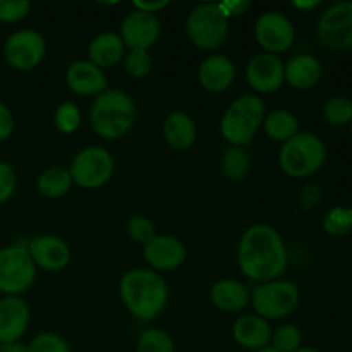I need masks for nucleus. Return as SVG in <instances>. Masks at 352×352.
Here are the masks:
<instances>
[{"instance_id": "f257e3e1", "label": "nucleus", "mask_w": 352, "mask_h": 352, "mask_svg": "<svg viewBox=\"0 0 352 352\" xmlns=\"http://www.w3.org/2000/svg\"><path fill=\"white\" fill-rule=\"evenodd\" d=\"M241 272L254 282L277 280L289 263L287 248L280 234L270 226L258 223L244 230L237 246Z\"/></svg>"}, {"instance_id": "f03ea898", "label": "nucleus", "mask_w": 352, "mask_h": 352, "mask_svg": "<svg viewBox=\"0 0 352 352\" xmlns=\"http://www.w3.org/2000/svg\"><path fill=\"white\" fill-rule=\"evenodd\" d=\"M119 294L127 311L143 322L157 318L168 301V289L162 275L146 268H134L124 274Z\"/></svg>"}, {"instance_id": "7ed1b4c3", "label": "nucleus", "mask_w": 352, "mask_h": 352, "mask_svg": "<svg viewBox=\"0 0 352 352\" xmlns=\"http://www.w3.org/2000/svg\"><path fill=\"white\" fill-rule=\"evenodd\" d=\"M89 120L100 138L120 140L133 129L136 107L133 98L122 89H105L93 102Z\"/></svg>"}, {"instance_id": "20e7f679", "label": "nucleus", "mask_w": 352, "mask_h": 352, "mask_svg": "<svg viewBox=\"0 0 352 352\" xmlns=\"http://www.w3.org/2000/svg\"><path fill=\"white\" fill-rule=\"evenodd\" d=\"M265 102L256 95H243L234 100L220 120V133L230 146H248L253 143L258 129L263 126Z\"/></svg>"}, {"instance_id": "39448f33", "label": "nucleus", "mask_w": 352, "mask_h": 352, "mask_svg": "<svg viewBox=\"0 0 352 352\" xmlns=\"http://www.w3.org/2000/svg\"><path fill=\"white\" fill-rule=\"evenodd\" d=\"M327 160V146L320 136L299 131L294 138L282 144L278 165L294 179H305L316 174Z\"/></svg>"}, {"instance_id": "423d86ee", "label": "nucleus", "mask_w": 352, "mask_h": 352, "mask_svg": "<svg viewBox=\"0 0 352 352\" xmlns=\"http://www.w3.org/2000/svg\"><path fill=\"white\" fill-rule=\"evenodd\" d=\"M186 31L198 48L215 50L229 36V19L220 10L219 3H199L189 12Z\"/></svg>"}, {"instance_id": "0eeeda50", "label": "nucleus", "mask_w": 352, "mask_h": 352, "mask_svg": "<svg viewBox=\"0 0 352 352\" xmlns=\"http://www.w3.org/2000/svg\"><path fill=\"white\" fill-rule=\"evenodd\" d=\"M301 301V292L294 282L272 280L256 285L251 294L254 311L263 320H280L291 315Z\"/></svg>"}, {"instance_id": "6e6552de", "label": "nucleus", "mask_w": 352, "mask_h": 352, "mask_svg": "<svg viewBox=\"0 0 352 352\" xmlns=\"http://www.w3.org/2000/svg\"><path fill=\"white\" fill-rule=\"evenodd\" d=\"M36 277V265L31 260L26 246H14L0 250V292L17 296L26 292Z\"/></svg>"}, {"instance_id": "1a4fd4ad", "label": "nucleus", "mask_w": 352, "mask_h": 352, "mask_svg": "<svg viewBox=\"0 0 352 352\" xmlns=\"http://www.w3.org/2000/svg\"><path fill=\"white\" fill-rule=\"evenodd\" d=\"M72 182L85 189L102 188L113 174V158L105 148L88 146L79 151L69 168Z\"/></svg>"}, {"instance_id": "9d476101", "label": "nucleus", "mask_w": 352, "mask_h": 352, "mask_svg": "<svg viewBox=\"0 0 352 352\" xmlns=\"http://www.w3.org/2000/svg\"><path fill=\"white\" fill-rule=\"evenodd\" d=\"M318 40L332 50L352 48V0L327 7L316 26Z\"/></svg>"}, {"instance_id": "9b49d317", "label": "nucleus", "mask_w": 352, "mask_h": 352, "mask_svg": "<svg viewBox=\"0 0 352 352\" xmlns=\"http://www.w3.org/2000/svg\"><path fill=\"white\" fill-rule=\"evenodd\" d=\"M254 36L267 54H282L289 50L296 40L294 24L282 12H265L258 17Z\"/></svg>"}, {"instance_id": "f8f14e48", "label": "nucleus", "mask_w": 352, "mask_h": 352, "mask_svg": "<svg viewBox=\"0 0 352 352\" xmlns=\"http://www.w3.org/2000/svg\"><path fill=\"white\" fill-rule=\"evenodd\" d=\"M45 50H47L45 40L38 31L21 30L7 38L3 55L14 69L28 71L36 67L43 60Z\"/></svg>"}, {"instance_id": "ddd939ff", "label": "nucleus", "mask_w": 352, "mask_h": 352, "mask_svg": "<svg viewBox=\"0 0 352 352\" xmlns=\"http://www.w3.org/2000/svg\"><path fill=\"white\" fill-rule=\"evenodd\" d=\"M119 36L131 50H148L160 36V21L155 14L134 9L124 17Z\"/></svg>"}, {"instance_id": "4468645a", "label": "nucleus", "mask_w": 352, "mask_h": 352, "mask_svg": "<svg viewBox=\"0 0 352 352\" xmlns=\"http://www.w3.org/2000/svg\"><path fill=\"white\" fill-rule=\"evenodd\" d=\"M248 85L258 93H272L285 81L284 62L274 54H258L250 60L246 69Z\"/></svg>"}, {"instance_id": "2eb2a0df", "label": "nucleus", "mask_w": 352, "mask_h": 352, "mask_svg": "<svg viewBox=\"0 0 352 352\" xmlns=\"http://www.w3.org/2000/svg\"><path fill=\"white\" fill-rule=\"evenodd\" d=\"M28 253L36 267L48 272H58L67 267L71 260V251L65 241L57 236H38L28 244Z\"/></svg>"}, {"instance_id": "dca6fc26", "label": "nucleus", "mask_w": 352, "mask_h": 352, "mask_svg": "<svg viewBox=\"0 0 352 352\" xmlns=\"http://www.w3.org/2000/svg\"><path fill=\"white\" fill-rule=\"evenodd\" d=\"M143 256L153 268L162 272H170L181 267L186 261V246L174 236L162 234L155 236L144 244Z\"/></svg>"}, {"instance_id": "f3484780", "label": "nucleus", "mask_w": 352, "mask_h": 352, "mask_svg": "<svg viewBox=\"0 0 352 352\" xmlns=\"http://www.w3.org/2000/svg\"><path fill=\"white\" fill-rule=\"evenodd\" d=\"M30 325V308L23 299L7 296L0 301V344H14Z\"/></svg>"}, {"instance_id": "a211bd4d", "label": "nucleus", "mask_w": 352, "mask_h": 352, "mask_svg": "<svg viewBox=\"0 0 352 352\" xmlns=\"http://www.w3.org/2000/svg\"><path fill=\"white\" fill-rule=\"evenodd\" d=\"M65 81H67L71 91L81 96L102 95L109 85L103 69L96 67L89 60H78L69 65L67 72H65Z\"/></svg>"}, {"instance_id": "6ab92c4d", "label": "nucleus", "mask_w": 352, "mask_h": 352, "mask_svg": "<svg viewBox=\"0 0 352 352\" xmlns=\"http://www.w3.org/2000/svg\"><path fill=\"white\" fill-rule=\"evenodd\" d=\"M199 85L212 93L226 91L232 86L236 79V65L227 55H208L199 64L198 69Z\"/></svg>"}, {"instance_id": "aec40b11", "label": "nucleus", "mask_w": 352, "mask_h": 352, "mask_svg": "<svg viewBox=\"0 0 352 352\" xmlns=\"http://www.w3.org/2000/svg\"><path fill=\"white\" fill-rule=\"evenodd\" d=\"M234 340L241 347L260 351L268 347L272 340V329L267 320L258 315H246L236 320L232 327Z\"/></svg>"}, {"instance_id": "412c9836", "label": "nucleus", "mask_w": 352, "mask_h": 352, "mask_svg": "<svg viewBox=\"0 0 352 352\" xmlns=\"http://www.w3.org/2000/svg\"><path fill=\"white\" fill-rule=\"evenodd\" d=\"M285 81L296 89H309L322 78V64L316 57L308 54L294 55L284 65Z\"/></svg>"}, {"instance_id": "4be33fe9", "label": "nucleus", "mask_w": 352, "mask_h": 352, "mask_svg": "<svg viewBox=\"0 0 352 352\" xmlns=\"http://www.w3.org/2000/svg\"><path fill=\"white\" fill-rule=\"evenodd\" d=\"M210 298L212 302L222 311L236 313L241 311L250 302V292L244 284L239 280H232V278H223L213 284L212 291H210Z\"/></svg>"}, {"instance_id": "5701e85b", "label": "nucleus", "mask_w": 352, "mask_h": 352, "mask_svg": "<svg viewBox=\"0 0 352 352\" xmlns=\"http://www.w3.org/2000/svg\"><path fill=\"white\" fill-rule=\"evenodd\" d=\"M124 41L116 33H102L93 38L88 45L89 62L100 69L112 67L124 57Z\"/></svg>"}, {"instance_id": "b1692460", "label": "nucleus", "mask_w": 352, "mask_h": 352, "mask_svg": "<svg viewBox=\"0 0 352 352\" xmlns=\"http://www.w3.org/2000/svg\"><path fill=\"white\" fill-rule=\"evenodd\" d=\"M164 136L174 150H189L196 141L195 120L186 112H172L164 122Z\"/></svg>"}, {"instance_id": "393cba45", "label": "nucleus", "mask_w": 352, "mask_h": 352, "mask_svg": "<svg viewBox=\"0 0 352 352\" xmlns=\"http://www.w3.org/2000/svg\"><path fill=\"white\" fill-rule=\"evenodd\" d=\"M263 129L270 140L285 143V141H289L299 133V120L289 110L278 109L265 116Z\"/></svg>"}, {"instance_id": "a878e982", "label": "nucleus", "mask_w": 352, "mask_h": 352, "mask_svg": "<svg viewBox=\"0 0 352 352\" xmlns=\"http://www.w3.org/2000/svg\"><path fill=\"white\" fill-rule=\"evenodd\" d=\"M38 191L45 196V198H60V196L67 195L69 189L72 186V177L69 170L62 167H50L43 170L38 177Z\"/></svg>"}, {"instance_id": "bb28decb", "label": "nucleus", "mask_w": 352, "mask_h": 352, "mask_svg": "<svg viewBox=\"0 0 352 352\" xmlns=\"http://www.w3.org/2000/svg\"><path fill=\"white\" fill-rule=\"evenodd\" d=\"M251 160L250 155L244 151V148L239 146H229L222 155L220 160V170L227 181L239 182L250 174Z\"/></svg>"}, {"instance_id": "cd10ccee", "label": "nucleus", "mask_w": 352, "mask_h": 352, "mask_svg": "<svg viewBox=\"0 0 352 352\" xmlns=\"http://www.w3.org/2000/svg\"><path fill=\"white\" fill-rule=\"evenodd\" d=\"M323 230L332 237H344L352 230V208L333 206L323 217Z\"/></svg>"}, {"instance_id": "c85d7f7f", "label": "nucleus", "mask_w": 352, "mask_h": 352, "mask_svg": "<svg viewBox=\"0 0 352 352\" xmlns=\"http://www.w3.org/2000/svg\"><path fill=\"white\" fill-rule=\"evenodd\" d=\"M323 117L332 126H347L352 122V100L347 96H332L323 105Z\"/></svg>"}, {"instance_id": "c756f323", "label": "nucleus", "mask_w": 352, "mask_h": 352, "mask_svg": "<svg viewBox=\"0 0 352 352\" xmlns=\"http://www.w3.org/2000/svg\"><path fill=\"white\" fill-rule=\"evenodd\" d=\"M138 352H175V346L165 330L150 329L138 339Z\"/></svg>"}, {"instance_id": "7c9ffc66", "label": "nucleus", "mask_w": 352, "mask_h": 352, "mask_svg": "<svg viewBox=\"0 0 352 352\" xmlns=\"http://www.w3.org/2000/svg\"><path fill=\"white\" fill-rule=\"evenodd\" d=\"M272 349L277 352H296L301 347L302 342V333L299 330V327L291 325H282L272 333Z\"/></svg>"}, {"instance_id": "2f4dec72", "label": "nucleus", "mask_w": 352, "mask_h": 352, "mask_svg": "<svg viewBox=\"0 0 352 352\" xmlns=\"http://www.w3.org/2000/svg\"><path fill=\"white\" fill-rule=\"evenodd\" d=\"M54 122L62 134H72L81 126V112L72 102H64L55 110Z\"/></svg>"}, {"instance_id": "473e14b6", "label": "nucleus", "mask_w": 352, "mask_h": 352, "mask_svg": "<svg viewBox=\"0 0 352 352\" xmlns=\"http://www.w3.org/2000/svg\"><path fill=\"white\" fill-rule=\"evenodd\" d=\"M30 352H71V347L60 336L52 332L38 333L28 346Z\"/></svg>"}, {"instance_id": "72a5a7b5", "label": "nucleus", "mask_w": 352, "mask_h": 352, "mask_svg": "<svg viewBox=\"0 0 352 352\" xmlns=\"http://www.w3.org/2000/svg\"><path fill=\"white\" fill-rule=\"evenodd\" d=\"M151 65L153 62L148 55V50H131L126 57V71L134 79L146 78L151 71Z\"/></svg>"}, {"instance_id": "f704fd0d", "label": "nucleus", "mask_w": 352, "mask_h": 352, "mask_svg": "<svg viewBox=\"0 0 352 352\" xmlns=\"http://www.w3.org/2000/svg\"><path fill=\"white\" fill-rule=\"evenodd\" d=\"M127 232H129L131 239L140 244H148L157 236L153 222L148 217L143 215H136L133 219H129V222H127Z\"/></svg>"}, {"instance_id": "c9c22d12", "label": "nucleus", "mask_w": 352, "mask_h": 352, "mask_svg": "<svg viewBox=\"0 0 352 352\" xmlns=\"http://www.w3.org/2000/svg\"><path fill=\"white\" fill-rule=\"evenodd\" d=\"M31 9L28 0H0V21L2 23H17L24 19Z\"/></svg>"}, {"instance_id": "e433bc0d", "label": "nucleus", "mask_w": 352, "mask_h": 352, "mask_svg": "<svg viewBox=\"0 0 352 352\" xmlns=\"http://www.w3.org/2000/svg\"><path fill=\"white\" fill-rule=\"evenodd\" d=\"M16 174L6 162H0V203L7 201L16 191Z\"/></svg>"}, {"instance_id": "4c0bfd02", "label": "nucleus", "mask_w": 352, "mask_h": 352, "mask_svg": "<svg viewBox=\"0 0 352 352\" xmlns=\"http://www.w3.org/2000/svg\"><path fill=\"white\" fill-rule=\"evenodd\" d=\"M320 199H322V188H320L316 182L306 184L305 188H302L301 195H299V203H301V206L305 210L315 208L320 203Z\"/></svg>"}, {"instance_id": "58836bf2", "label": "nucleus", "mask_w": 352, "mask_h": 352, "mask_svg": "<svg viewBox=\"0 0 352 352\" xmlns=\"http://www.w3.org/2000/svg\"><path fill=\"white\" fill-rule=\"evenodd\" d=\"M219 7L220 10L226 14L227 19H229V17H236L246 12V10L251 7V3L250 0H230V2L229 0H226V2H219Z\"/></svg>"}, {"instance_id": "ea45409f", "label": "nucleus", "mask_w": 352, "mask_h": 352, "mask_svg": "<svg viewBox=\"0 0 352 352\" xmlns=\"http://www.w3.org/2000/svg\"><path fill=\"white\" fill-rule=\"evenodd\" d=\"M14 131V117L7 105L0 102V141L7 140Z\"/></svg>"}, {"instance_id": "a19ab883", "label": "nucleus", "mask_w": 352, "mask_h": 352, "mask_svg": "<svg viewBox=\"0 0 352 352\" xmlns=\"http://www.w3.org/2000/svg\"><path fill=\"white\" fill-rule=\"evenodd\" d=\"M134 9L141 10V12H150L155 14L158 10L165 9L168 6V0H157V2H141V0H134L133 2Z\"/></svg>"}, {"instance_id": "79ce46f5", "label": "nucleus", "mask_w": 352, "mask_h": 352, "mask_svg": "<svg viewBox=\"0 0 352 352\" xmlns=\"http://www.w3.org/2000/svg\"><path fill=\"white\" fill-rule=\"evenodd\" d=\"M0 352H30L23 344H0Z\"/></svg>"}, {"instance_id": "37998d69", "label": "nucleus", "mask_w": 352, "mask_h": 352, "mask_svg": "<svg viewBox=\"0 0 352 352\" xmlns=\"http://www.w3.org/2000/svg\"><path fill=\"white\" fill-rule=\"evenodd\" d=\"M320 6H322L320 0H308V2H301V0H299V2H294V7L299 10H313Z\"/></svg>"}, {"instance_id": "c03bdc74", "label": "nucleus", "mask_w": 352, "mask_h": 352, "mask_svg": "<svg viewBox=\"0 0 352 352\" xmlns=\"http://www.w3.org/2000/svg\"><path fill=\"white\" fill-rule=\"evenodd\" d=\"M296 352H320V351L313 349V347H299V349Z\"/></svg>"}, {"instance_id": "a18cd8bd", "label": "nucleus", "mask_w": 352, "mask_h": 352, "mask_svg": "<svg viewBox=\"0 0 352 352\" xmlns=\"http://www.w3.org/2000/svg\"><path fill=\"white\" fill-rule=\"evenodd\" d=\"M254 352H277V351H275V349H272V347L268 346V347H263V349H260V351H254Z\"/></svg>"}, {"instance_id": "49530a36", "label": "nucleus", "mask_w": 352, "mask_h": 352, "mask_svg": "<svg viewBox=\"0 0 352 352\" xmlns=\"http://www.w3.org/2000/svg\"><path fill=\"white\" fill-rule=\"evenodd\" d=\"M351 136H352V122H351Z\"/></svg>"}, {"instance_id": "de8ad7c7", "label": "nucleus", "mask_w": 352, "mask_h": 352, "mask_svg": "<svg viewBox=\"0 0 352 352\" xmlns=\"http://www.w3.org/2000/svg\"><path fill=\"white\" fill-rule=\"evenodd\" d=\"M192 352H196V351H192Z\"/></svg>"}]
</instances>
